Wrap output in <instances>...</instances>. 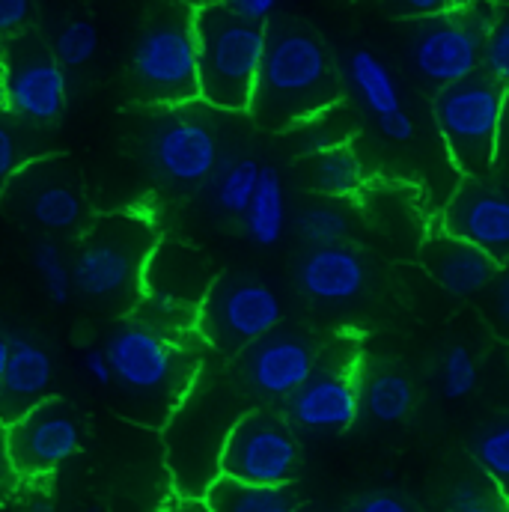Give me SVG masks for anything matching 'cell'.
I'll return each mask as SVG.
<instances>
[{
    "label": "cell",
    "instance_id": "6",
    "mask_svg": "<svg viewBox=\"0 0 509 512\" xmlns=\"http://www.w3.org/2000/svg\"><path fill=\"white\" fill-rule=\"evenodd\" d=\"M200 102L224 114H248L265 54V24L206 0L194 6Z\"/></svg>",
    "mask_w": 509,
    "mask_h": 512
},
{
    "label": "cell",
    "instance_id": "1",
    "mask_svg": "<svg viewBox=\"0 0 509 512\" xmlns=\"http://www.w3.org/2000/svg\"><path fill=\"white\" fill-rule=\"evenodd\" d=\"M343 99L340 69L325 39L304 21L265 24V54L256 78L251 117L268 131L304 126Z\"/></svg>",
    "mask_w": 509,
    "mask_h": 512
},
{
    "label": "cell",
    "instance_id": "45",
    "mask_svg": "<svg viewBox=\"0 0 509 512\" xmlns=\"http://www.w3.org/2000/svg\"><path fill=\"white\" fill-rule=\"evenodd\" d=\"M18 474L12 468V459H9V441H6V426L0 423V498L3 495H12L15 486H18Z\"/></svg>",
    "mask_w": 509,
    "mask_h": 512
},
{
    "label": "cell",
    "instance_id": "15",
    "mask_svg": "<svg viewBox=\"0 0 509 512\" xmlns=\"http://www.w3.org/2000/svg\"><path fill=\"white\" fill-rule=\"evenodd\" d=\"M301 471V444L289 420L271 408H248L221 453V477L251 486H292Z\"/></svg>",
    "mask_w": 509,
    "mask_h": 512
},
{
    "label": "cell",
    "instance_id": "32",
    "mask_svg": "<svg viewBox=\"0 0 509 512\" xmlns=\"http://www.w3.org/2000/svg\"><path fill=\"white\" fill-rule=\"evenodd\" d=\"M99 27L90 18H72L66 21L54 39H51V51L57 57V63L69 72V69H84L96 54H99Z\"/></svg>",
    "mask_w": 509,
    "mask_h": 512
},
{
    "label": "cell",
    "instance_id": "5",
    "mask_svg": "<svg viewBox=\"0 0 509 512\" xmlns=\"http://www.w3.org/2000/svg\"><path fill=\"white\" fill-rule=\"evenodd\" d=\"M131 93L146 108H185L200 102L194 6L161 0L143 21L131 60Z\"/></svg>",
    "mask_w": 509,
    "mask_h": 512
},
{
    "label": "cell",
    "instance_id": "20",
    "mask_svg": "<svg viewBox=\"0 0 509 512\" xmlns=\"http://www.w3.org/2000/svg\"><path fill=\"white\" fill-rule=\"evenodd\" d=\"M54 355L30 334H12L6 370L0 379V423L9 426L39 402L54 396Z\"/></svg>",
    "mask_w": 509,
    "mask_h": 512
},
{
    "label": "cell",
    "instance_id": "47",
    "mask_svg": "<svg viewBox=\"0 0 509 512\" xmlns=\"http://www.w3.org/2000/svg\"><path fill=\"white\" fill-rule=\"evenodd\" d=\"M176 512H209L203 501H194V498H182V504L176 507Z\"/></svg>",
    "mask_w": 509,
    "mask_h": 512
},
{
    "label": "cell",
    "instance_id": "26",
    "mask_svg": "<svg viewBox=\"0 0 509 512\" xmlns=\"http://www.w3.org/2000/svg\"><path fill=\"white\" fill-rule=\"evenodd\" d=\"M259 176H262L259 158L248 155V152L224 155L221 167L209 179V197H212L215 209L230 215V218H245V212L254 200Z\"/></svg>",
    "mask_w": 509,
    "mask_h": 512
},
{
    "label": "cell",
    "instance_id": "43",
    "mask_svg": "<svg viewBox=\"0 0 509 512\" xmlns=\"http://www.w3.org/2000/svg\"><path fill=\"white\" fill-rule=\"evenodd\" d=\"M84 370H87V376L99 384V387H111V382H114V373H111V361L105 355V346L84 352Z\"/></svg>",
    "mask_w": 509,
    "mask_h": 512
},
{
    "label": "cell",
    "instance_id": "25",
    "mask_svg": "<svg viewBox=\"0 0 509 512\" xmlns=\"http://www.w3.org/2000/svg\"><path fill=\"white\" fill-rule=\"evenodd\" d=\"M248 239L256 248H274L286 233V185L274 164H262L254 200L242 218Z\"/></svg>",
    "mask_w": 509,
    "mask_h": 512
},
{
    "label": "cell",
    "instance_id": "24",
    "mask_svg": "<svg viewBox=\"0 0 509 512\" xmlns=\"http://www.w3.org/2000/svg\"><path fill=\"white\" fill-rule=\"evenodd\" d=\"M209 512H298L301 498L295 486H251L218 477L203 495Z\"/></svg>",
    "mask_w": 509,
    "mask_h": 512
},
{
    "label": "cell",
    "instance_id": "29",
    "mask_svg": "<svg viewBox=\"0 0 509 512\" xmlns=\"http://www.w3.org/2000/svg\"><path fill=\"white\" fill-rule=\"evenodd\" d=\"M295 230L310 248L343 245L352 233V218L337 200H313L298 209Z\"/></svg>",
    "mask_w": 509,
    "mask_h": 512
},
{
    "label": "cell",
    "instance_id": "10",
    "mask_svg": "<svg viewBox=\"0 0 509 512\" xmlns=\"http://www.w3.org/2000/svg\"><path fill=\"white\" fill-rule=\"evenodd\" d=\"M218 280L209 254L179 239H161L143 271V298L131 316L182 340L197 334V313Z\"/></svg>",
    "mask_w": 509,
    "mask_h": 512
},
{
    "label": "cell",
    "instance_id": "22",
    "mask_svg": "<svg viewBox=\"0 0 509 512\" xmlns=\"http://www.w3.org/2000/svg\"><path fill=\"white\" fill-rule=\"evenodd\" d=\"M304 179H307V188L313 194H319L322 200H349V197L361 194L367 185L364 161L352 143L307 155Z\"/></svg>",
    "mask_w": 509,
    "mask_h": 512
},
{
    "label": "cell",
    "instance_id": "40",
    "mask_svg": "<svg viewBox=\"0 0 509 512\" xmlns=\"http://www.w3.org/2000/svg\"><path fill=\"white\" fill-rule=\"evenodd\" d=\"M376 126L382 131L384 140H390V143H408L414 137V131H417L411 114L405 108H399L393 114H384V117H376Z\"/></svg>",
    "mask_w": 509,
    "mask_h": 512
},
{
    "label": "cell",
    "instance_id": "27",
    "mask_svg": "<svg viewBox=\"0 0 509 512\" xmlns=\"http://www.w3.org/2000/svg\"><path fill=\"white\" fill-rule=\"evenodd\" d=\"M417 405V390L411 379L396 370V367H382L376 373H370V379L361 382V408H367V414L384 423H402Z\"/></svg>",
    "mask_w": 509,
    "mask_h": 512
},
{
    "label": "cell",
    "instance_id": "49",
    "mask_svg": "<svg viewBox=\"0 0 509 512\" xmlns=\"http://www.w3.org/2000/svg\"><path fill=\"white\" fill-rule=\"evenodd\" d=\"M298 512H325V510H313V507H301Z\"/></svg>",
    "mask_w": 509,
    "mask_h": 512
},
{
    "label": "cell",
    "instance_id": "42",
    "mask_svg": "<svg viewBox=\"0 0 509 512\" xmlns=\"http://www.w3.org/2000/svg\"><path fill=\"white\" fill-rule=\"evenodd\" d=\"M215 3H224L233 12H239V15L251 18V21H259V24H268L271 15L280 6V0H215Z\"/></svg>",
    "mask_w": 509,
    "mask_h": 512
},
{
    "label": "cell",
    "instance_id": "21",
    "mask_svg": "<svg viewBox=\"0 0 509 512\" xmlns=\"http://www.w3.org/2000/svg\"><path fill=\"white\" fill-rule=\"evenodd\" d=\"M420 262L429 277L453 298H480L501 268L486 251L444 230L426 239Z\"/></svg>",
    "mask_w": 509,
    "mask_h": 512
},
{
    "label": "cell",
    "instance_id": "16",
    "mask_svg": "<svg viewBox=\"0 0 509 512\" xmlns=\"http://www.w3.org/2000/svg\"><path fill=\"white\" fill-rule=\"evenodd\" d=\"M9 459L21 483H45L84 447V417L63 399L48 396L33 411L6 426Z\"/></svg>",
    "mask_w": 509,
    "mask_h": 512
},
{
    "label": "cell",
    "instance_id": "2",
    "mask_svg": "<svg viewBox=\"0 0 509 512\" xmlns=\"http://www.w3.org/2000/svg\"><path fill=\"white\" fill-rule=\"evenodd\" d=\"M105 355L114 373V405L123 417L149 429L167 426L203 373L197 349L137 316H126L108 334Z\"/></svg>",
    "mask_w": 509,
    "mask_h": 512
},
{
    "label": "cell",
    "instance_id": "9",
    "mask_svg": "<svg viewBox=\"0 0 509 512\" xmlns=\"http://www.w3.org/2000/svg\"><path fill=\"white\" fill-rule=\"evenodd\" d=\"M495 15L492 0H471L456 12L411 21L405 33L408 69L435 93L477 75Z\"/></svg>",
    "mask_w": 509,
    "mask_h": 512
},
{
    "label": "cell",
    "instance_id": "38",
    "mask_svg": "<svg viewBox=\"0 0 509 512\" xmlns=\"http://www.w3.org/2000/svg\"><path fill=\"white\" fill-rule=\"evenodd\" d=\"M471 0H382L384 12L399 18V21H423V18H438L447 12L462 9Z\"/></svg>",
    "mask_w": 509,
    "mask_h": 512
},
{
    "label": "cell",
    "instance_id": "46",
    "mask_svg": "<svg viewBox=\"0 0 509 512\" xmlns=\"http://www.w3.org/2000/svg\"><path fill=\"white\" fill-rule=\"evenodd\" d=\"M9 343H12V334L0 325V379H3V370H6V358H9Z\"/></svg>",
    "mask_w": 509,
    "mask_h": 512
},
{
    "label": "cell",
    "instance_id": "41",
    "mask_svg": "<svg viewBox=\"0 0 509 512\" xmlns=\"http://www.w3.org/2000/svg\"><path fill=\"white\" fill-rule=\"evenodd\" d=\"M349 512H417L402 495L396 492H373V495H364L355 507Z\"/></svg>",
    "mask_w": 509,
    "mask_h": 512
},
{
    "label": "cell",
    "instance_id": "48",
    "mask_svg": "<svg viewBox=\"0 0 509 512\" xmlns=\"http://www.w3.org/2000/svg\"><path fill=\"white\" fill-rule=\"evenodd\" d=\"M0 93H3V48H0Z\"/></svg>",
    "mask_w": 509,
    "mask_h": 512
},
{
    "label": "cell",
    "instance_id": "23",
    "mask_svg": "<svg viewBox=\"0 0 509 512\" xmlns=\"http://www.w3.org/2000/svg\"><path fill=\"white\" fill-rule=\"evenodd\" d=\"M346 81L373 117H384L405 108L396 75L370 48H355L346 57Z\"/></svg>",
    "mask_w": 509,
    "mask_h": 512
},
{
    "label": "cell",
    "instance_id": "28",
    "mask_svg": "<svg viewBox=\"0 0 509 512\" xmlns=\"http://www.w3.org/2000/svg\"><path fill=\"white\" fill-rule=\"evenodd\" d=\"M48 149L42 146V131L24 120H18L15 114H9L0 105V194L6 188V182L33 158L45 155Z\"/></svg>",
    "mask_w": 509,
    "mask_h": 512
},
{
    "label": "cell",
    "instance_id": "30",
    "mask_svg": "<svg viewBox=\"0 0 509 512\" xmlns=\"http://www.w3.org/2000/svg\"><path fill=\"white\" fill-rule=\"evenodd\" d=\"M30 262L39 277V286L45 298L57 307L69 304L75 295V280H72V262H66V251L57 239L39 236L30 248Z\"/></svg>",
    "mask_w": 509,
    "mask_h": 512
},
{
    "label": "cell",
    "instance_id": "14",
    "mask_svg": "<svg viewBox=\"0 0 509 512\" xmlns=\"http://www.w3.org/2000/svg\"><path fill=\"white\" fill-rule=\"evenodd\" d=\"M3 93L0 105L18 120L48 128L63 120L69 105V78L57 63L51 42L33 27L3 39Z\"/></svg>",
    "mask_w": 509,
    "mask_h": 512
},
{
    "label": "cell",
    "instance_id": "33",
    "mask_svg": "<svg viewBox=\"0 0 509 512\" xmlns=\"http://www.w3.org/2000/svg\"><path fill=\"white\" fill-rule=\"evenodd\" d=\"M438 379H441L444 399H450V402L468 399L480 384V367H477V358H474L471 346H465V343L447 346L444 355H441Z\"/></svg>",
    "mask_w": 509,
    "mask_h": 512
},
{
    "label": "cell",
    "instance_id": "18",
    "mask_svg": "<svg viewBox=\"0 0 509 512\" xmlns=\"http://www.w3.org/2000/svg\"><path fill=\"white\" fill-rule=\"evenodd\" d=\"M441 230L477 245L498 265L509 262V185L468 179L447 203Z\"/></svg>",
    "mask_w": 509,
    "mask_h": 512
},
{
    "label": "cell",
    "instance_id": "19",
    "mask_svg": "<svg viewBox=\"0 0 509 512\" xmlns=\"http://www.w3.org/2000/svg\"><path fill=\"white\" fill-rule=\"evenodd\" d=\"M298 289L316 304H352L370 289V262L349 242L307 248L295 268Z\"/></svg>",
    "mask_w": 509,
    "mask_h": 512
},
{
    "label": "cell",
    "instance_id": "50",
    "mask_svg": "<svg viewBox=\"0 0 509 512\" xmlns=\"http://www.w3.org/2000/svg\"><path fill=\"white\" fill-rule=\"evenodd\" d=\"M492 3H507V6H509V0H492Z\"/></svg>",
    "mask_w": 509,
    "mask_h": 512
},
{
    "label": "cell",
    "instance_id": "36",
    "mask_svg": "<svg viewBox=\"0 0 509 512\" xmlns=\"http://www.w3.org/2000/svg\"><path fill=\"white\" fill-rule=\"evenodd\" d=\"M483 72L492 75L509 93V6L498 9L495 24L489 30L486 51H483Z\"/></svg>",
    "mask_w": 509,
    "mask_h": 512
},
{
    "label": "cell",
    "instance_id": "17",
    "mask_svg": "<svg viewBox=\"0 0 509 512\" xmlns=\"http://www.w3.org/2000/svg\"><path fill=\"white\" fill-rule=\"evenodd\" d=\"M322 346L301 328H274L239 358H233V379L256 399L286 402L301 390L319 364Z\"/></svg>",
    "mask_w": 509,
    "mask_h": 512
},
{
    "label": "cell",
    "instance_id": "13",
    "mask_svg": "<svg viewBox=\"0 0 509 512\" xmlns=\"http://www.w3.org/2000/svg\"><path fill=\"white\" fill-rule=\"evenodd\" d=\"M358 340L340 337L322 346L319 364L301 390L286 399V420L298 432L343 435L361 417Z\"/></svg>",
    "mask_w": 509,
    "mask_h": 512
},
{
    "label": "cell",
    "instance_id": "8",
    "mask_svg": "<svg viewBox=\"0 0 509 512\" xmlns=\"http://www.w3.org/2000/svg\"><path fill=\"white\" fill-rule=\"evenodd\" d=\"M504 108L507 90L483 69L435 93L432 117L438 134L450 161L468 179H483L495 167L501 152Z\"/></svg>",
    "mask_w": 509,
    "mask_h": 512
},
{
    "label": "cell",
    "instance_id": "35",
    "mask_svg": "<svg viewBox=\"0 0 509 512\" xmlns=\"http://www.w3.org/2000/svg\"><path fill=\"white\" fill-rule=\"evenodd\" d=\"M447 512H509V501L483 474V477H468L453 486Z\"/></svg>",
    "mask_w": 509,
    "mask_h": 512
},
{
    "label": "cell",
    "instance_id": "34",
    "mask_svg": "<svg viewBox=\"0 0 509 512\" xmlns=\"http://www.w3.org/2000/svg\"><path fill=\"white\" fill-rule=\"evenodd\" d=\"M301 128V152L304 155H316V152H325V149H334V146H343L349 143V131H352V117L337 105L331 111H325L322 117L304 123Z\"/></svg>",
    "mask_w": 509,
    "mask_h": 512
},
{
    "label": "cell",
    "instance_id": "37",
    "mask_svg": "<svg viewBox=\"0 0 509 512\" xmlns=\"http://www.w3.org/2000/svg\"><path fill=\"white\" fill-rule=\"evenodd\" d=\"M483 298V316L489 328L509 340V262H504L492 280V286L480 295Z\"/></svg>",
    "mask_w": 509,
    "mask_h": 512
},
{
    "label": "cell",
    "instance_id": "11",
    "mask_svg": "<svg viewBox=\"0 0 509 512\" xmlns=\"http://www.w3.org/2000/svg\"><path fill=\"white\" fill-rule=\"evenodd\" d=\"M283 298L256 274H218L197 313V337L221 358H239L248 346L280 328Z\"/></svg>",
    "mask_w": 509,
    "mask_h": 512
},
{
    "label": "cell",
    "instance_id": "7",
    "mask_svg": "<svg viewBox=\"0 0 509 512\" xmlns=\"http://www.w3.org/2000/svg\"><path fill=\"white\" fill-rule=\"evenodd\" d=\"M0 212L36 239H81L93 221L84 173L66 152H45L27 161L3 188Z\"/></svg>",
    "mask_w": 509,
    "mask_h": 512
},
{
    "label": "cell",
    "instance_id": "3",
    "mask_svg": "<svg viewBox=\"0 0 509 512\" xmlns=\"http://www.w3.org/2000/svg\"><path fill=\"white\" fill-rule=\"evenodd\" d=\"M158 242L161 236L146 212H96L72 254L75 295L123 319L131 316L143 298V271Z\"/></svg>",
    "mask_w": 509,
    "mask_h": 512
},
{
    "label": "cell",
    "instance_id": "39",
    "mask_svg": "<svg viewBox=\"0 0 509 512\" xmlns=\"http://www.w3.org/2000/svg\"><path fill=\"white\" fill-rule=\"evenodd\" d=\"M33 24V0H0V42L12 39Z\"/></svg>",
    "mask_w": 509,
    "mask_h": 512
},
{
    "label": "cell",
    "instance_id": "44",
    "mask_svg": "<svg viewBox=\"0 0 509 512\" xmlns=\"http://www.w3.org/2000/svg\"><path fill=\"white\" fill-rule=\"evenodd\" d=\"M30 489L18 498V512H57L54 498L42 489V483H27Z\"/></svg>",
    "mask_w": 509,
    "mask_h": 512
},
{
    "label": "cell",
    "instance_id": "31",
    "mask_svg": "<svg viewBox=\"0 0 509 512\" xmlns=\"http://www.w3.org/2000/svg\"><path fill=\"white\" fill-rule=\"evenodd\" d=\"M471 453H474L480 471L498 486V492L509 501V417L486 423L474 435Z\"/></svg>",
    "mask_w": 509,
    "mask_h": 512
},
{
    "label": "cell",
    "instance_id": "4",
    "mask_svg": "<svg viewBox=\"0 0 509 512\" xmlns=\"http://www.w3.org/2000/svg\"><path fill=\"white\" fill-rule=\"evenodd\" d=\"M245 411L248 393L236 384V379L206 373L203 367L191 393L164 426L167 465L182 498L203 501L209 486L221 477L224 444Z\"/></svg>",
    "mask_w": 509,
    "mask_h": 512
},
{
    "label": "cell",
    "instance_id": "12",
    "mask_svg": "<svg viewBox=\"0 0 509 512\" xmlns=\"http://www.w3.org/2000/svg\"><path fill=\"white\" fill-rule=\"evenodd\" d=\"M224 155L218 126L194 111V105L158 108L143 131V158L149 173L176 191L209 185Z\"/></svg>",
    "mask_w": 509,
    "mask_h": 512
}]
</instances>
